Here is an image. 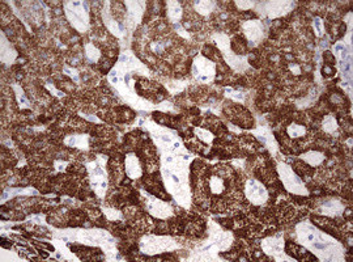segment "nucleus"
<instances>
[{"instance_id":"nucleus-1","label":"nucleus","mask_w":353,"mask_h":262,"mask_svg":"<svg viewBox=\"0 0 353 262\" xmlns=\"http://www.w3.org/2000/svg\"><path fill=\"white\" fill-rule=\"evenodd\" d=\"M297 239L323 261H343L344 248L337 240L309 223L297 227Z\"/></svg>"},{"instance_id":"nucleus-2","label":"nucleus","mask_w":353,"mask_h":262,"mask_svg":"<svg viewBox=\"0 0 353 262\" xmlns=\"http://www.w3.org/2000/svg\"><path fill=\"white\" fill-rule=\"evenodd\" d=\"M278 171L280 173L281 180L284 182V186L288 192L294 193V194H298V196H307L309 194V190L306 189L305 183L302 182L300 177L297 176L292 168L289 165L284 164V163H280L278 167Z\"/></svg>"},{"instance_id":"nucleus-3","label":"nucleus","mask_w":353,"mask_h":262,"mask_svg":"<svg viewBox=\"0 0 353 262\" xmlns=\"http://www.w3.org/2000/svg\"><path fill=\"white\" fill-rule=\"evenodd\" d=\"M140 248L144 253L148 254H155V253L165 252V250L175 249L176 245L170 237H160V236H151L143 237Z\"/></svg>"},{"instance_id":"nucleus-4","label":"nucleus","mask_w":353,"mask_h":262,"mask_svg":"<svg viewBox=\"0 0 353 262\" xmlns=\"http://www.w3.org/2000/svg\"><path fill=\"white\" fill-rule=\"evenodd\" d=\"M345 211V205L337 197H326L318 201V212L325 218L340 216Z\"/></svg>"},{"instance_id":"nucleus-5","label":"nucleus","mask_w":353,"mask_h":262,"mask_svg":"<svg viewBox=\"0 0 353 262\" xmlns=\"http://www.w3.org/2000/svg\"><path fill=\"white\" fill-rule=\"evenodd\" d=\"M246 196L251 203L256 206H260L268 199V193L266 188L263 186L262 182H259L256 180H249L246 182V188H245Z\"/></svg>"},{"instance_id":"nucleus-6","label":"nucleus","mask_w":353,"mask_h":262,"mask_svg":"<svg viewBox=\"0 0 353 262\" xmlns=\"http://www.w3.org/2000/svg\"><path fill=\"white\" fill-rule=\"evenodd\" d=\"M194 75L202 82H209L214 75V64L211 60L198 57L194 63Z\"/></svg>"},{"instance_id":"nucleus-7","label":"nucleus","mask_w":353,"mask_h":262,"mask_svg":"<svg viewBox=\"0 0 353 262\" xmlns=\"http://www.w3.org/2000/svg\"><path fill=\"white\" fill-rule=\"evenodd\" d=\"M147 209H148V211L151 212L153 216H157V218L161 219L167 218V216H170V215L173 214L170 206L164 202H161V201H158V199L156 198H151V201L147 203Z\"/></svg>"},{"instance_id":"nucleus-8","label":"nucleus","mask_w":353,"mask_h":262,"mask_svg":"<svg viewBox=\"0 0 353 262\" xmlns=\"http://www.w3.org/2000/svg\"><path fill=\"white\" fill-rule=\"evenodd\" d=\"M243 30H245V34L249 38V41L251 42H258L260 41V38L263 35V28L260 21H247L245 22L243 25Z\"/></svg>"},{"instance_id":"nucleus-9","label":"nucleus","mask_w":353,"mask_h":262,"mask_svg":"<svg viewBox=\"0 0 353 262\" xmlns=\"http://www.w3.org/2000/svg\"><path fill=\"white\" fill-rule=\"evenodd\" d=\"M262 248L267 254H278L283 252L284 249V239L283 237H268L263 240Z\"/></svg>"},{"instance_id":"nucleus-10","label":"nucleus","mask_w":353,"mask_h":262,"mask_svg":"<svg viewBox=\"0 0 353 262\" xmlns=\"http://www.w3.org/2000/svg\"><path fill=\"white\" fill-rule=\"evenodd\" d=\"M126 173L131 178H139L142 176V165L134 154H128L126 158Z\"/></svg>"},{"instance_id":"nucleus-11","label":"nucleus","mask_w":353,"mask_h":262,"mask_svg":"<svg viewBox=\"0 0 353 262\" xmlns=\"http://www.w3.org/2000/svg\"><path fill=\"white\" fill-rule=\"evenodd\" d=\"M301 159H302L303 161H305L306 164L310 165V167H314V168H318L321 167L322 164H323V161H325V155L322 154V152L319 151H309L306 152V154H302V155L300 156Z\"/></svg>"},{"instance_id":"nucleus-12","label":"nucleus","mask_w":353,"mask_h":262,"mask_svg":"<svg viewBox=\"0 0 353 262\" xmlns=\"http://www.w3.org/2000/svg\"><path fill=\"white\" fill-rule=\"evenodd\" d=\"M322 127H323V131L326 134H334L335 131H337L339 129V125H337L336 118L332 116V114H328L323 118V122H322Z\"/></svg>"},{"instance_id":"nucleus-13","label":"nucleus","mask_w":353,"mask_h":262,"mask_svg":"<svg viewBox=\"0 0 353 262\" xmlns=\"http://www.w3.org/2000/svg\"><path fill=\"white\" fill-rule=\"evenodd\" d=\"M66 143L72 147L88 148V136L86 135H71L66 139Z\"/></svg>"},{"instance_id":"nucleus-14","label":"nucleus","mask_w":353,"mask_h":262,"mask_svg":"<svg viewBox=\"0 0 353 262\" xmlns=\"http://www.w3.org/2000/svg\"><path fill=\"white\" fill-rule=\"evenodd\" d=\"M209 189H211V192L213 193V194H216V196L221 194L225 189L224 180L218 176L211 177V180H209Z\"/></svg>"},{"instance_id":"nucleus-15","label":"nucleus","mask_w":353,"mask_h":262,"mask_svg":"<svg viewBox=\"0 0 353 262\" xmlns=\"http://www.w3.org/2000/svg\"><path fill=\"white\" fill-rule=\"evenodd\" d=\"M169 6H167V10H169V19L173 20V21H178L182 16V10H181L180 3H173V2H169Z\"/></svg>"},{"instance_id":"nucleus-16","label":"nucleus","mask_w":353,"mask_h":262,"mask_svg":"<svg viewBox=\"0 0 353 262\" xmlns=\"http://www.w3.org/2000/svg\"><path fill=\"white\" fill-rule=\"evenodd\" d=\"M288 134L292 138H300V136L306 135V127L302 125H297V123H292L288 126Z\"/></svg>"},{"instance_id":"nucleus-17","label":"nucleus","mask_w":353,"mask_h":262,"mask_svg":"<svg viewBox=\"0 0 353 262\" xmlns=\"http://www.w3.org/2000/svg\"><path fill=\"white\" fill-rule=\"evenodd\" d=\"M85 50H86V57H88L91 60H93V62H97L100 55H101L100 50H98L97 48H95L93 45H86Z\"/></svg>"},{"instance_id":"nucleus-18","label":"nucleus","mask_w":353,"mask_h":262,"mask_svg":"<svg viewBox=\"0 0 353 262\" xmlns=\"http://www.w3.org/2000/svg\"><path fill=\"white\" fill-rule=\"evenodd\" d=\"M196 135L199 136V139L202 140L204 143H211L212 139H213V135L209 133L208 130H203V129H196Z\"/></svg>"}]
</instances>
